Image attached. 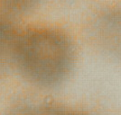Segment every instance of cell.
<instances>
[{
	"mask_svg": "<svg viewBox=\"0 0 121 115\" xmlns=\"http://www.w3.org/2000/svg\"><path fill=\"white\" fill-rule=\"evenodd\" d=\"M17 64L24 75L37 85L60 82L71 62V50L64 37L50 31H36L22 36L15 46Z\"/></svg>",
	"mask_w": 121,
	"mask_h": 115,
	"instance_id": "obj_1",
	"label": "cell"
},
{
	"mask_svg": "<svg viewBox=\"0 0 121 115\" xmlns=\"http://www.w3.org/2000/svg\"><path fill=\"white\" fill-rule=\"evenodd\" d=\"M41 0H0V5L11 13H24L35 7Z\"/></svg>",
	"mask_w": 121,
	"mask_h": 115,
	"instance_id": "obj_2",
	"label": "cell"
}]
</instances>
